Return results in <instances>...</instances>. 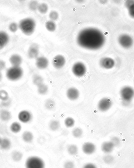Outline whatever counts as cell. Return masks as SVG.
<instances>
[{
	"label": "cell",
	"mask_w": 134,
	"mask_h": 168,
	"mask_svg": "<svg viewBox=\"0 0 134 168\" xmlns=\"http://www.w3.org/2000/svg\"><path fill=\"white\" fill-rule=\"evenodd\" d=\"M104 34L99 29L89 28L80 31L77 36V43L83 48L91 50L99 49L105 42Z\"/></svg>",
	"instance_id": "6da1fadb"
},
{
	"label": "cell",
	"mask_w": 134,
	"mask_h": 168,
	"mask_svg": "<svg viewBox=\"0 0 134 168\" xmlns=\"http://www.w3.org/2000/svg\"><path fill=\"white\" fill-rule=\"evenodd\" d=\"M18 27L21 31L27 35H30L34 32L36 23L34 19L31 18H24L19 22Z\"/></svg>",
	"instance_id": "7a4b0ae2"
},
{
	"label": "cell",
	"mask_w": 134,
	"mask_h": 168,
	"mask_svg": "<svg viewBox=\"0 0 134 168\" xmlns=\"http://www.w3.org/2000/svg\"><path fill=\"white\" fill-rule=\"evenodd\" d=\"M25 168H45L44 161L37 156H31L26 159L25 163Z\"/></svg>",
	"instance_id": "3957f363"
},
{
	"label": "cell",
	"mask_w": 134,
	"mask_h": 168,
	"mask_svg": "<svg viewBox=\"0 0 134 168\" xmlns=\"http://www.w3.org/2000/svg\"><path fill=\"white\" fill-rule=\"evenodd\" d=\"M23 74L22 69L20 67H12L8 69L6 72L7 78L11 81L19 80Z\"/></svg>",
	"instance_id": "277c9868"
},
{
	"label": "cell",
	"mask_w": 134,
	"mask_h": 168,
	"mask_svg": "<svg viewBox=\"0 0 134 168\" xmlns=\"http://www.w3.org/2000/svg\"><path fill=\"white\" fill-rule=\"evenodd\" d=\"M120 95L123 100L131 102L134 97V89L130 86H125L120 90Z\"/></svg>",
	"instance_id": "5b68a950"
},
{
	"label": "cell",
	"mask_w": 134,
	"mask_h": 168,
	"mask_svg": "<svg viewBox=\"0 0 134 168\" xmlns=\"http://www.w3.org/2000/svg\"><path fill=\"white\" fill-rule=\"evenodd\" d=\"M86 67L85 65L82 62H78L76 63L73 66L72 72L75 76L77 77H81L85 74Z\"/></svg>",
	"instance_id": "8992f818"
},
{
	"label": "cell",
	"mask_w": 134,
	"mask_h": 168,
	"mask_svg": "<svg viewBox=\"0 0 134 168\" xmlns=\"http://www.w3.org/2000/svg\"><path fill=\"white\" fill-rule=\"evenodd\" d=\"M118 41L121 46L124 48H129L133 44V40L130 35L127 34L121 35L118 39Z\"/></svg>",
	"instance_id": "52a82bcc"
},
{
	"label": "cell",
	"mask_w": 134,
	"mask_h": 168,
	"mask_svg": "<svg viewBox=\"0 0 134 168\" xmlns=\"http://www.w3.org/2000/svg\"><path fill=\"white\" fill-rule=\"evenodd\" d=\"M112 101L109 97H103L98 103L97 107L99 111L105 112L110 109L112 106Z\"/></svg>",
	"instance_id": "ba28073f"
},
{
	"label": "cell",
	"mask_w": 134,
	"mask_h": 168,
	"mask_svg": "<svg viewBox=\"0 0 134 168\" xmlns=\"http://www.w3.org/2000/svg\"><path fill=\"white\" fill-rule=\"evenodd\" d=\"M99 64L102 68L106 69H110L113 68L115 63V61L112 58L105 57L100 59Z\"/></svg>",
	"instance_id": "9c48e42d"
},
{
	"label": "cell",
	"mask_w": 134,
	"mask_h": 168,
	"mask_svg": "<svg viewBox=\"0 0 134 168\" xmlns=\"http://www.w3.org/2000/svg\"><path fill=\"white\" fill-rule=\"evenodd\" d=\"M82 149L85 154L91 155L93 154L96 151V147L93 143L87 142L83 144Z\"/></svg>",
	"instance_id": "30bf717a"
},
{
	"label": "cell",
	"mask_w": 134,
	"mask_h": 168,
	"mask_svg": "<svg viewBox=\"0 0 134 168\" xmlns=\"http://www.w3.org/2000/svg\"><path fill=\"white\" fill-rule=\"evenodd\" d=\"M32 114L29 111L23 110L20 112L18 114V119L19 121L24 124H27L31 121Z\"/></svg>",
	"instance_id": "8fae6325"
},
{
	"label": "cell",
	"mask_w": 134,
	"mask_h": 168,
	"mask_svg": "<svg viewBox=\"0 0 134 168\" xmlns=\"http://www.w3.org/2000/svg\"><path fill=\"white\" fill-rule=\"evenodd\" d=\"M52 63L55 68L58 69L61 68L65 64V58L62 55H57L53 59Z\"/></svg>",
	"instance_id": "7c38bea8"
},
{
	"label": "cell",
	"mask_w": 134,
	"mask_h": 168,
	"mask_svg": "<svg viewBox=\"0 0 134 168\" xmlns=\"http://www.w3.org/2000/svg\"><path fill=\"white\" fill-rule=\"evenodd\" d=\"M66 96L67 98L71 100H77L80 96L79 90L74 87H71L68 88L66 91Z\"/></svg>",
	"instance_id": "4fadbf2b"
},
{
	"label": "cell",
	"mask_w": 134,
	"mask_h": 168,
	"mask_svg": "<svg viewBox=\"0 0 134 168\" xmlns=\"http://www.w3.org/2000/svg\"><path fill=\"white\" fill-rule=\"evenodd\" d=\"M39 54V47L36 44L30 46L28 51V56L30 59H37Z\"/></svg>",
	"instance_id": "5bb4252c"
},
{
	"label": "cell",
	"mask_w": 134,
	"mask_h": 168,
	"mask_svg": "<svg viewBox=\"0 0 134 168\" xmlns=\"http://www.w3.org/2000/svg\"><path fill=\"white\" fill-rule=\"evenodd\" d=\"M49 65L48 59L44 57H38L36 61V65L39 69H44L47 68Z\"/></svg>",
	"instance_id": "9a60e30c"
},
{
	"label": "cell",
	"mask_w": 134,
	"mask_h": 168,
	"mask_svg": "<svg viewBox=\"0 0 134 168\" xmlns=\"http://www.w3.org/2000/svg\"><path fill=\"white\" fill-rule=\"evenodd\" d=\"M10 38L8 35L3 31H0V50L2 49L8 43Z\"/></svg>",
	"instance_id": "2e32d148"
},
{
	"label": "cell",
	"mask_w": 134,
	"mask_h": 168,
	"mask_svg": "<svg viewBox=\"0 0 134 168\" xmlns=\"http://www.w3.org/2000/svg\"><path fill=\"white\" fill-rule=\"evenodd\" d=\"M115 147L111 141H105L102 144L101 150L103 153L108 154L113 151Z\"/></svg>",
	"instance_id": "e0dca14e"
},
{
	"label": "cell",
	"mask_w": 134,
	"mask_h": 168,
	"mask_svg": "<svg viewBox=\"0 0 134 168\" xmlns=\"http://www.w3.org/2000/svg\"><path fill=\"white\" fill-rule=\"evenodd\" d=\"M9 61L13 67H20L22 63V58L18 54H14L10 57Z\"/></svg>",
	"instance_id": "ac0fdd59"
},
{
	"label": "cell",
	"mask_w": 134,
	"mask_h": 168,
	"mask_svg": "<svg viewBox=\"0 0 134 168\" xmlns=\"http://www.w3.org/2000/svg\"><path fill=\"white\" fill-rule=\"evenodd\" d=\"M22 138L24 141L26 143H30L34 140V136L33 133L29 131H25L22 133Z\"/></svg>",
	"instance_id": "d6986e66"
},
{
	"label": "cell",
	"mask_w": 134,
	"mask_h": 168,
	"mask_svg": "<svg viewBox=\"0 0 134 168\" xmlns=\"http://www.w3.org/2000/svg\"><path fill=\"white\" fill-rule=\"evenodd\" d=\"M11 115L9 111L2 109L0 111V118L4 121H7L11 118Z\"/></svg>",
	"instance_id": "ffe728a7"
},
{
	"label": "cell",
	"mask_w": 134,
	"mask_h": 168,
	"mask_svg": "<svg viewBox=\"0 0 134 168\" xmlns=\"http://www.w3.org/2000/svg\"><path fill=\"white\" fill-rule=\"evenodd\" d=\"M11 143L10 140L7 138L2 139L0 144V148L2 150H8L11 147Z\"/></svg>",
	"instance_id": "44dd1931"
},
{
	"label": "cell",
	"mask_w": 134,
	"mask_h": 168,
	"mask_svg": "<svg viewBox=\"0 0 134 168\" xmlns=\"http://www.w3.org/2000/svg\"><path fill=\"white\" fill-rule=\"evenodd\" d=\"M23 154L19 151L15 150L12 153L11 158L15 162H18L22 160Z\"/></svg>",
	"instance_id": "7402d4cb"
},
{
	"label": "cell",
	"mask_w": 134,
	"mask_h": 168,
	"mask_svg": "<svg viewBox=\"0 0 134 168\" xmlns=\"http://www.w3.org/2000/svg\"><path fill=\"white\" fill-rule=\"evenodd\" d=\"M10 129L11 132L15 133H19L22 129V126L21 124L17 122H14L11 124Z\"/></svg>",
	"instance_id": "603a6c76"
},
{
	"label": "cell",
	"mask_w": 134,
	"mask_h": 168,
	"mask_svg": "<svg viewBox=\"0 0 134 168\" xmlns=\"http://www.w3.org/2000/svg\"><path fill=\"white\" fill-rule=\"evenodd\" d=\"M49 128L53 131L58 130L60 127V123L57 120H52L50 121L49 124Z\"/></svg>",
	"instance_id": "cb8c5ba5"
},
{
	"label": "cell",
	"mask_w": 134,
	"mask_h": 168,
	"mask_svg": "<svg viewBox=\"0 0 134 168\" xmlns=\"http://www.w3.org/2000/svg\"><path fill=\"white\" fill-rule=\"evenodd\" d=\"M78 151L79 149L78 147L75 144H71L67 147V151L70 155H76L78 153Z\"/></svg>",
	"instance_id": "d4e9b609"
},
{
	"label": "cell",
	"mask_w": 134,
	"mask_h": 168,
	"mask_svg": "<svg viewBox=\"0 0 134 168\" xmlns=\"http://www.w3.org/2000/svg\"><path fill=\"white\" fill-rule=\"evenodd\" d=\"M33 82L34 85L38 87L43 84L44 79L41 76L38 74H35L33 76Z\"/></svg>",
	"instance_id": "484cf974"
},
{
	"label": "cell",
	"mask_w": 134,
	"mask_h": 168,
	"mask_svg": "<svg viewBox=\"0 0 134 168\" xmlns=\"http://www.w3.org/2000/svg\"><path fill=\"white\" fill-rule=\"evenodd\" d=\"M72 135L76 138H79L83 135V131L81 128L76 127L73 130Z\"/></svg>",
	"instance_id": "4316f807"
},
{
	"label": "cell",
	"mask_w": 134,
	"mask_h": 168,
	"mask_svg": "<svg viewBox=\"0 0 134 168\" xmlns=\"http://www.w3.org/2000/svg\"><path fill=\"white\" fill-rule=\"evenodd\" d=\"M45 26L46 29L51 32L55 31L56 29V25L55 22L51 20L46 21L45 23Z\"/></svg>",
	"instance_id": "83f0119b"
},
{
	"label": "cell",
	"mask_w": 134,
	"mask_h": 168,
	"mask_svg": "<svg viewBox=\"0 0 134 168\" xmlns=\"http://www.w3.org/2000/svg\"><path fill=\"white\" fill-rule=\"evenodd\" d=\"M38 91L40 94L44 95L46 94L48 91V87L44 84H42L38 87Z\"/></svg>",
	"instance_id": "f1b7e54d"
},
{
	"label": "cell",
	"mask_w": 134,
	"mask_h": 168,
	"mask_svg": "<svg viewBox=\"0 0 134 168\" xmlns=\"http://www.w3.org/2000/svg\"><path fill=\"white\" fill-rule=\"evenodd\" d=\"M64 123L66 127L71 128L75 125V121L72 117H68L65 119Z\"/></svg>",
	"instance_id": "f546056e"
},
{
	"label": "cell",
	"mask_w": 134,
	"mask_h": 168,
	"mask_svg": "<svg viewBox=\"0 0 134 168\" xmlns=\"http://www.w3.org/2000/svg\"><path fill=\"white\" fill-rule=\"evenodd\" d=\"M48 10V7L47 4L41 3L38 5V10L42 14H46Z\"/></svg>",
	"instance_id": "4dcf8cb0"
},
{
	"label": "cell",
	"mask_w": 134,
	"mask_h": 168,
	"mask_svg": "<svg viewBox=\"0 0 134 168\" xmlns=\"http://www.w3.org/2000/svg\"><path fill=\"white\" fill-rule=\"evenodd\" d=\"M9 96L7 91L4 90L0 91V100L2 101L8 100Z\"/></svg>",
	"instance_id": "1f68e13d"
},
{
	"label": "cell",
	"mask_w": 134,
	"mask_h": 168,
	"mask_svg": "<svg viewBox=\"0 0 134 168\" xmlns=\"http://www.w3.org/2000/svg\"><path fill=\"white\" fill-rule=\"evenodd\" d=\"M55 105V102L51 100H46L45 104V107L49 110H51L54 108Z\"/></svg>",
	"instance_id": "d6a6232c"
},
{
	"label": "cell",
	"mask_w": 134,
	"mask_h": 168,
	"mask_svg": "<svg viewBox=\"0 0 134 168\" xmlns=\"http://www.w3.org/2000/svg\"><path fill=\"white\" fill-rule=\"evenodd\" d=\"M18 28V25L15 22H12L9 25V29L11 32H16Z\"/></svg>",
	"instance_id": "836d02e7"
},
{
	"label": "cell",
	"mask_w": 134,
	"mask_h": 168,
	"mask_svg": "<svg viewBox=\"0 0 134 168\" xmlns=\"http://www.w3.org/2000/svg\"><path fill=\"white\" fill-rule=\"evenodd\" d=\"M49 18L51 21H55L59 18V14L57 12L53 11L51 12L49 14Z\"/></svg>",
	"instance_id": "e575fe53"
},
{
	"label": "cell",
	"mask_w": 134,
	"mask_h": 168,
	"mask_svg": "<svg viewBox=\"0 0 134 168\" xmlns=\"http://www.w3.org/2000/svg\"><path fill=\"white\" fill-rule=\"evenodd\" d=\"M103 160L106 163L109 164L113 162L114 158L112 156L109 155H107L103 157Z\"/></svg>",
	"instance_id": "d590c367"
},
{
	"label": "cell",
	"mask_w": 134,
	"mask_h": 168,
	"mask_svg": "<svg viewBox=\"0 0 134 168\" xmlns=\"http://www.w3.org/2000/svg\"><path fill=\"white\" fill-rule=\"evenodd\" d=\"M38 5H39L37 1H32L29 4V8L32 11H35L38 9Z\"/></svg>",
	"instance_id": "8d00e7d4"
},
{
	"label": "cell",
	"mask_w": 134,
	"mask_h": 168,
	"mask_svg": "<svg viewBox=\"0 0 134 168\" xmlns=\"http://www.w3.org/2000/svg\"><path fill=\"white\" fill-rule=\"evenodd\" d=\"M64 168H75V163L72 161H67L64 164Z\"/></svg>",
	"instance_id": "74e56055"
},
{
	"label": "cell",
	"mask_w": 134,
	"mask_h": 168,
	"mask_svg": "<svg viewBox=\"0 0 134 168\" xmlns=\"http://www.w3.org/2000/svg\"><path fill=\"white\" fill-rule=\"evenodd\" d=\"M110 141L112 143L115 147L119 146L120 143V139H119V137H116V136L112 137Z\"/></svg>",
	"instance_id": "f35d334b"
},
{
	"label": "cell",
	"mask_w": 134,
	"mask_h": 168,
	"mask_svg": "<svg viewBox=\"0 0 134 168\" xmlns=\"http://www.w3.org/2000/svg\"><path fill=\"white\" fill-rule=\"evenodd\" d=\"M128 12L131 18H134V4L129 8Z\"/></svg>",
	"instance_id": "ab89813d"
},
{
	"label": "cell",
	"mask_w": 134,
	"mask_h": 168,
	"mask_svg": "<svg viewBox=\"0 0 134 168\" xmlns=\"http://www.w3.org/2000/svg\"><path fill=\"white\" fill-rule=\"evenodd\" d=\"M83 168H97L96 165L91 163H89L83 165Z\"/></svg>",
	"instance_id": "60d3db41"
},
{
	"label": "cell",
	"mask_w": 134,
	"mask_h": 168,
	"mask_svg": "<svg viewBox=\"0 0 134 168\" xmlns=\"http://www.w3.org/2000/svg\"><path fill=\"white\" fill-rule=\"evenodd\" d=\"M6 67V63L5 61L2 60H0V71H3Z\"/></svg>",
	"instance_id": "b9f144b4"
},
{
	"label": "cell",
	"mask_w": 134,
	"mask_h": 168,
	"mask_svg": "<svg viewBox=\"0 0 134 168\" xmlns=\"http://www.w3.org/2000/svg\"><path fill=\"white\" fill-rule=\"evenodd\" d=\"M134 4V1H133V0H129V1H126L125 6L128 9Z\"/></svg>",
	"instance_id": "7bdbcfd3"
},
{
	"label": "cell",
	"mask_w": 134,
	"mask_h": 168,
	"mask_svg": "<svg viewBox=\"0 0 134 168\" xmlns=\"http://www.w3.org/2000/svg\"><path fill=\"white\" fill-rule=\"evenodd\" d=\"M10 104L11 101L9 99L8 100H5V101H2V103H1V104H2V105L4 107H8L10 105Z\"/></svg>",
	"instance_id": "ee69618b"
},
{
	"label": "cell",
	"mask_w": 134,
	"mask_h": 168,
	"mask_svg": "<svg viewBox=\"0 0 134 168\" xmlns=\"http://www.w3.org/2000/svg\"><path fill=\"white\" fill-rule=\"evenodd\" d=\"M122 103H123V105H124V106L127 107L129 105V104H130L131 102L126 101H124V100H123Z\"/></svg>",
	"instance_id": "f6af8a7d"
},
{
	"label": "cell",
	"mask_w": 134,
	"mask_h": 168,
	"mask_svg": "<svg viewBox=\"0 0 134 168\" xmlns=\"http://www.w3.org/2000/svg\"><path fill=\"white\" fill-rule=\"evenodd\" d=\"M2 73H1V71H0V81H1V80H2Z\"/></svg>",
	"instance_id": "bcb514c9"
},
{
	"label": "cell",
	"mask_w": 134,
	"mask_h": 168,
	"mask_svg": "<svg viewBox=\"0 0 134 168\" xmlns=\"http://www.w3.org/2000/svg\"><path fill=\"white\" fill-rule=\"evenodd\" d=\"M2 138H1V137H0V144L1 143V141H2Z\"/></svg>",
	"instance_id": "7dc6e473"
}]
</instances>
